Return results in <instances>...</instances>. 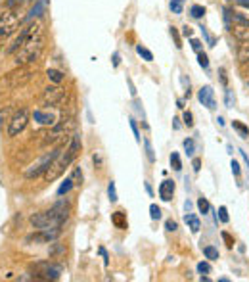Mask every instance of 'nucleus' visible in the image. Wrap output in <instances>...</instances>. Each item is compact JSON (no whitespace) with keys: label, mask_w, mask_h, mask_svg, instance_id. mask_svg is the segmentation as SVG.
<instances>
[{"label":"nucleus","mask_w":249,"mask_h":282,"mask_svg":"<svg viewBox=\"0 0 249 282\" xmlns=\"http://www.w3.org/2000/svg\"><path fill=\"white\" fill-rule=\"evenodd\" d=\"M25 43L18 48L16 52V65H27L33 64L39 60V56L43 54V48H44V29H43V23L41 22H35L31 25H27L25 29Z\"/></svg>","instance_id":"obj_1"},{"label":"nucleus","mask_w":249,"mask_h":282,"mask_svg":"<svg viewBox=\"0 0 249 282\" xmlns=\"http://www.w3.org/2000/svg\"><path fill=\"white\" fill-rule=\"evenodd\" d=\"M69 219V204L67 202H58L50 209L46 211H39L31 215V225L39 230L43 228H52V227H62L65 221Z\"/></svg>","instance_id":"obj_2"},{"label":"nucleus","mask_w":249,"mask_h":282,"mask_svg":"<svg viewBox=\"0 0 249 282\" xmlns=\"http://www.w3.org/2000/svg\"><path fill=\"white\" fill-rule=\"evenodd\" d=\"M31 272L37 280H58L62 276V267L54 261H39L31 265Z\"/></svg>","instance_id":"obj_3"},{"label":"nucleus","mask_w":249,"mask_h":282,"mask_svg":"<svg viewBox=\"0 0 249 282\" xmlns=\"http://www.w3.org/2000/svg\"><path fill=\"white\" fill-rule=\"evenodd\" d=\"M73 160H75V156L69 152V150H67V146H65V150H62V154L56 158L54 163H52V165L48 167V171L44 173V179H46L48 183L56 181V179H58V177H60V175L64 173L65 169L73 163Z\"/></svg>","instance_id":"obj_4"},{"label":"nucleus","mask_w":249,"mask_h":282,"mask_svg":"<svg viewBox=\"0 0 249 282\" xmlns=\"http://www.w3.org/2000/svg\"><path fill=\"white\" fill-rule=\"evenodd\" d=\"M64 148H65V146L62 144L60 148H56V150H52V152H48L46 156H43V158H41L39 162L33 163L31 167H29V169L25 171V177H27V179H37V177H41V175H44L46 171H48V167H50V165L54 163L56 158H58V156L62 154V150H64Z\"/></svg>","instance_id":"obj_5"},{"label":"nucleus","mask_w":249,"mask_h":282,"mask_svg":"<svg viewBox=\"0 0 249 282\" xmlns=\"http://www.w3.org/2000/svg\"><path fill=\"white\" fill-rule=\"evenodd\" d=\"M20 27V16L14 8H6L0 14V41L12 37Z\"/></svg>","instance_id":"obj_6"},{"label":"nucleus","mask_w":249,"mask_h":282,"mask_svg":"<svg viewBox=\"0 0 249 282\" xmlns=\"http://www.w3.org/2000/svg\"><path fill=\"white\" fill-rule=\"evenodd\" d=\"M73 129H75V119H73V117H67V119L58 121L54 127L50 129L48 136L44 138V144H52V142H56V140L67 138V134H69Z\"/></svg>","instance_id":"obj_7"},{"label":"nucleus","mask_w":249,"mask_h":282,"mask_svg":"<svg viewBox=\"0 0 249 282\" xmlns=\"http://www.w3.org/2000/svg\"><path fill=\"white\" fill-rule=\"evenodd\" d=\"M60 234H62V227L43 228V230H39V232L29 234V236L25 238V242H29V244H50V242H54V240L60 238Z\"/></svg>","instance_id":"obj_8"},{"label":"nucleus","mask_w":249,"mask_h":282,"mask_svg":"<svg viewBox=\"0 0 249 282\" xmlns=\"http://www.w3.org/2000/svg\"><path fill=\"white\" fill-rule=\"evenodd\" d=\"M29 123V111L25 108L18 109L14 115H12L10 123H8V136H18Z\"/></svg>","instance_id":"obj_9"},{"label":"nucleus","mask_w":249,"mask_h":282,"mask_svg":"<svg viewBox=\"0 0 249 282\" xmlns=\"http://www.w3.org/2000/svg\"><path fill=\"white\" fill-rule=\"evenodd\" d=\"M65 100V90L62 87H48L43 92V106L46 108H56Z\"/></svg>","instance_id":"obj_10"},{"label":"nucleus","mask_w":249,"mask_h":282,"mask_svg":"<svg viewBox=\"0 0 249 282\" xmlns=\"http://www.w3.org/2000/svg\"><path fill=\"white\" fill-rule=\"evenodd\" d=\"M20 69H16V71H12L6 75V85L12 88L20 87V85H25L29 79H31V69L29 67H25V65H18Z\"/></svg>","instance_id":"obj_11"},{"label":"nucleus","mask_w":249,"mask_h":282,"mask_svg":"<svg viewBox=\"0 0 249 282\" xmlns=\"http://www.w3.org/2000/svg\"><path fill=\"white\" fill-rule=\"evenodd\" d=\"M197 100L205 106L207 109H215V106H217V102H215V90L209 87H201L199 88V92H197Z\"/></svg>","instance_id":"obj_12"},{"label":"nucleus","mask_w":249,"mask_h":282,"mask_svg":"<svg viewBox=\"0 0 249 282\" xmlns=\"http://www.w3.org/2000/svg\"><path fill=\"white\" fill-rule=\"evenodd\" d=\"M33 119L37 121L39 125H44V127H54L58 123V117H56L52 111H44V109H35L33 111Z\"/></svg>","instance_id":"obj_13"},{"label":"nucleus","mask_w":249,"mask_h":282,"mask_svg":"<svg viewBox=\"0 0 249 282\" xmlns=\"http://www.w3.org/2000/svg\"><path fill=\"white\" fill-rule=\"evenodd\" d=\"M173 194H174V181H163L161 185H159V198H161L163 202H171L173 200Z\"/></svg>","instance_id":"obj_14"},{"label":"nucleus","mask_w":249,"mask_h":282,"mask_svg":"<svg viewBox=\"0 0 249 282\" xmlns=\"http://www.w3.org/2000/svg\"><path fill=\"white\" fill-rule=\"evenodd\" d=\"M67 250H65L64 244H60V242H50V257L52 259H64Z\"/></svg>","instance_id":"obj_15"},{"label":"nucleus","mask_w":249,"mask_h":282,"mask_svg":"<svg viewBox=\"0 0 249 282\" xmlns=\"http://www.w3.org/2000/svg\"><path fill=\"white\" fill-rule=\"evenodd\" d=\"M234 37L238 39L239 43H245V41H249V23H243V25H236L234 29Z\"/></svg>","instance_id":"obj_16"},{"label":"nucleus","mask_w":249,"mask_h":282,"mask_svg":"<svg viewBox=\"0 0 249 282\" xmlns=\"http://www.w3.org/2000/svg\"><path fill=\"white\" fill-rule=\"evenodd\" d=\"M44 10H46V0H39L35 6L31 8V12H29V16L25 18L27 22H31V20H35V18H39V16H43Z\"/></svg>","instance_id":"obj_17"},{"label":"nucleus","mask_w":249,"mask_h":282,"mask_svg":"<svg viewBox=\"0 0 249 282\" xmlns=\"http://www.w3.org/2000/svg\"><path fill=\"white\" fill-rule=\"evenodd\" d=\"M236 54H238L239 64H249V41L239 44L238 50H236Z\"/></svg>","instance_id":"obj_18"},{"label":"nucleus","mask_w":249,"mask_h":282,"mask_svg":"<svg viewBox=\"0 0 249 282\" xmlns=\"http://www.w3.org/2000/svg\"><path fill=\"white\" fill-rule=\"evenodd\" d=\"M184 221H186V225H188V228H190L194 234H195V232H199L201 223H199V219L195 217L194 213H190V211H188V213H186V217H184Z\"/></svg>","instance_id":"obj_19"},{"label":"nucleus","mask_w":249,"mask_h":282,"mask_svg":"<svg viewBox=\"0 0 249 282\" xmlns=\"http://www.w3.org/2000/svg\"><path fill=\"white\" fill-rule=\"evenodd\" d=\"M111 223L117 228H127V215L123 211H115L111 213Z\"/></svg>","instance_id":"obj_20"},{"label":"nucleus","mask_w":249,"mask_h":282,"mask_svg":"<svg viewBox=\"0 0 249 282\" xmlns=\"http://www.w3.org/2000/svg\"><path fill=\"white\" fill-rule=\"evenodd\" d=\"M46 77H48L52 83H56V85H60V83L64 81V73L58 71V69H48V71H46Z\"/></svg>","instance_id":"obj_21"},{"label":"nucleus","mask_w":249,"mask_h":282,"mask_svg":"<svg viewBox=\"0 0 249 282\" xmlns=\"http://www.w3.org/2000/svg\"><path fill=\"white\" fill-rule=\"evenodd\" d=\"M73 186H75V183H73V179H71V177H69V179H65L64 183L60 185V188H58V196L67 194V192H69V190H71Z\"/></svg>","instance_id":"obj_22"},{"label":"nucleus","mask_w":249,"mask_h":282,"mask_svg":"<svg viewBox=\"0 0 249 282\" xmlns=\"http://www.w3.org/2000/svg\"><path fill=\"white\" fill-rule=\"evenodd\" d=\"M232 127L238 130L241 138H247V136H249V129L245 127V125H243V123H239V121H232Z\"/></svg>","instance_id":"obj_23"},{"label":"nucleus","mask_w":249,"mask_h":282,"mask_svg":"<svg viewBox=\"0 0 249 282\" xmlns=\"http://www.w3.org/2000/svg\"><path fill=\"white\" fill-rule=\"evenodd\" d=\"M190 14H192V18H195V20H201V18L205 16V8L199 6V4H194V6L190 8Z\"/></svg>","instance_id":"obj_24"},{"label":"nucleus","mask_w":249,"mask_h":282,"mask_svg":"<svg viewBox=\"0 0 249 282\" xmlns=\"http://www.w3.org/2000/svg\"><path fill=\"white\" fill-rule=\"evenodd\" d=\"M12 115V109L10 108H4L0 109V129H4V123H10Z\"/></svg>","instance_id":"obj_25"},{"label":"nucleus","mask_w":249,"mask_h":282,"mask_svg":"<svg viewBox=\"0 0 249 282\" xmlns=\"http://www.w3.org/2000/svg\"><path fill=\"white\" fill-rule=\"evenodd\" d=\"M136 52H138V56H142L146 62H153V54L150 52V50H148V48H144L142 44H138V46H136Z\"/></svg>","instance_id":"obj_26"},{"label":"nucleus","mask_w":249,"mask_h":282,"mask_svg":"<svg viewBox=\"0 0 249 282\" xmlns=\"http://www.w3.org/2000/svg\"><path fill=\"white\" fill-rule=\"evenodd\" d=\"M144 150H146V158H148V162H150V163L155 162V154H153L152 142H150V140H144Z\"/></svg>","instance_id":"obj_27"},{"label":"nucleus","mask_w":249,"mask_h":282,"mask_svg":"<svg viewBox=\"0 0 249 282\" xmlns=\"http://www.w3.org/2000/svg\"><path fill=\"white\" fill-rule=\"evenodd\" d=\"M203 253H205L207 259H211V261L218 259V250L213 248V246H205V248H203Z\"/></svg>","instance_id":"obj_28"},{"label":"nucleus","mask_w":249,"mask_h":282,"mask_svg":"<svg viewBox=\"0 0 249 282\" xmlns=\"http://www.w3.org/2000/svg\"><path fill=\"white\" fill-rule=\"evenodd\" d=\"M171 167H173L174 171H180L182 169V163H180V156L176 152L171 154Z\"/></svg>","instance_id":"obj_29"},{"label":"nucleus","mask_w":249,"mask_h":282,"mask_svg":"<svg viewBox=\"0 0 249 282\" xmlns=\"http://www.w3.org/2000/svg\"><path fill=\"white\" fill-rule=\"evenodd\" d=\"M71 179H73L75 186H81L83 185V171H81L79 167H75V169H73V173H71Z\"/></svg>","instance_id":"obj_30"},{"label":"nucleus","mask_w":249,"mask_h":282,"mask_svg":"<svg viewBox=\"0 0 249 282\" xmlns=\"http://www.w3.org/2000/svg\"><path fill=\"white\" fill-rule=\"evenodd\" d=\"M197 207H199V211H201L203 215H207V213L211 211V206H209V202H207L205 198H199V200H197Z\"/></svg>","instance_id":"obj_31"},{"label":"nucleus","mask_w":249,"mask_h":282,"mask_svg":"<svg viewBox=\"0 0 249 282\" xmlns=\"http://www.w3.org/2000/svg\"><path fill=\"white\" fill-rule=\"evenodd\" d=\"M108 196L111 202H117V190H115V183H113V181L108 185Z\"/></svg>","instance_id":"obj_32"},{"label":"nucleus","mask_w":249,"mask_h":282,"mask_svg":"<svg viewBox=\"0 0 249 282\" xmlns=\"http://www.w3.org/2000/svg\"><path fill=\"white\" fill-rule=\"evenodd\" d=\"M171 37H173V41H174V46H176V48H182V41H180V35L176 31V27H171Z\"/></svg>","instance_id":"obj_33"},{"label":"nucleus","mask_w":249,"mask_h":282,"mask_svg":"<svg viewBox=\"0 0 249 282\" xmlns=\"http://www.w3.org/2000/svg\"><path fill=\"white\" fill-rule=\"evenodd\" d=\"M169 6H171V10L174 14H182V0H171Z\"/></svg>","instance_id":"obj_34"},{"label":"nucleus","mask_w":249,"mask_h":282,"mask_svg":"<svg viewBox=\"0 0 249 282\" xmlns=\"http://www.w3.org/2000/svg\"><path fill=\"white\" fill-rule=\"evenodd\" d=\"M234 102H236V98L232 94V90H226V94H224V104H226V108H234Z\"/></svg>","instance_id":"obj_35"},{"label":"nucleus","mask_w":249,"mask_h":282,"mask_svg":"<svg viewBox=\"0 0 249 282\" xmlns=\"http://www.w3.org/2000/svg\"><path fill=\"white\" fill-rule=\"evenodd\" d=\"M150 217H152L153 221H157V219L161 217V209L155 206V204H152V206H150Z\"/></svg>","instance_id":"obj_36"},{"label":"nucleus","mask_w":249,"mask_h":282,"mask_svg":"<svg viewBox=\"0 0 249 282\" xmlns=\"http://www.w3.org/2000/svg\"><path fill=\"white\" fill-rule=\"evenodd\" d=\"M197 62H199V65H201L203 69L209 67V58H207L205 52H199V54H197Z\"/></svg>","instance_id":"obj_37"},{"label":"nucleus","mask_w":249,"mask_h":282,"mask_svg":"<svg viewBox=\"0 0 249 282\" xmlns=\"http://www.w3.org/2000/svg\"><path fill=\"white\" fill-rule=\"evenodd\" d=\"M194 140H192V138H186L184 140V150H186V154H188V156H192V154H194Z\"/></svg>","instance_id":"obj_38"},{"label":"nucleus","mask_w":249,"mask_h":282,"mask_svg":"<svg viewBox=\"0 0 249 282\" xmlns=\"http://www.w3.org/2000/svg\"><path fill=\"white\" fill-rule=\"evenodd\" d=\"M130 129H132V134H134L136 142H140V130H138V125H136L134 119H130Z\"/></svg>","instance_id":"obj_39"},{"label":"nucleus","mask_w":249,"mask_h":282,"mask_svg":"<svg viewBox=\"0 0 249 282\" xmlns=\"http://www.w3.org/2000/svg\"><path fill=\"white\" fill-rule=\"evenodd\" d=\"M197 271L201 272V274H203V272H205V274H209V272H211V265H209V263H205V261H201V263H197Z\"/></svg>","instance_id":"obj_40"},{"label":"nucleus","mask_w":249,"mask_h":282,"mask_svg":"<svg viewBox=\"0 0 249 282\" xmlns=\"http://www.w3.org/2000/svg\"><path fill=\"white\" fill-rule=\"evenodd\" d=\"M184 125L186 127H194V115H192V111H184Z\"/></svg>","instance_id":"obj_41"},{"label":"nucleus","mask_w":249,"mask_h":282,"mask_svg":"<svg viewBox=\"0 0 249 282\" xmlns=\"http://www.w3.org/2000/svg\"><path fill=\"white\" fill-rule=\"evenodd\" d=\"M218 219H220L222 223H228V209L224 206L218 207Z\"/></svg>","instance_id":"obj_42"},{"label":"nucleus","mask_w":249,"mask_h":282,"mask_svg":"<svg viewBox=\"0 0 249 282\" xmlns=\"http://www.w3.org/2000/svg\"><path fill=\"white\" fill-rule=\"evenodd\" d=\"M165 228H167L169 232H174V230L178 228V225H176V221H173V219H167V221H165Z\"/></svg>","instance_id":"obj_43"},{"label":"nucleus","mask_w":249,"mask_h":282,"mask_svg":"<svg viewBox=\"0 0 249 282\" xmlns=\"http://www.w3.org/2000/svg\"><path fill=\"white\" fill-rule=\"evenodd\" d=\"M222 240L226 242V246H228V248H234V238H232V236H230L228 232H222Z\"/></svg>","instance_id":"obj_44"},{"label":"nucleus","mask_w":249,"mask_h":282,"mask_svg":"<svg viewBox=\"0 0 249 282\" xmlns=\"http://www.w3.org/2000/svg\"><path fill=\"white\" fill-rule=\"evenodd\" d=\"M199 29H201V33H203V37L207 39V43H209V46H213V44H215V39H213V37H211V35L207 33L205 27H199Z\"/></svg>","instance_id":"obj_45"},{"label":"nucleus","mask_w":249,"mask_h":282,"mask_svg":"<svg viewBox=\"0 0 249 282\" xmlns=\"http://www.w3.org/2000/svg\"><path fill=\"white\" fill-rule=\"evenodd\" d=\"M230 167H232V173L236 175V177H238V175L241 173V171H239V163L236 162V160H234V162L230 163Z\"/></svg>","instance_id":"obj_46"},{"label":"nucleus","mask_w":249,"mask_h":282,"mask_svg":"<svg viewBox=\"0 0 249 282\" xmlns=\"http://www.w3.org/2000/svg\"><path fill=\"white\" fill-rule=\"evenodd\" d=\"M192 48H194L195 52L199 54V52H201V43H199L197 39H192Z\"/></svg>","instance_id":"obj_47"},{"label":"nucleus","mask_w":249,"mask_h":282,"mask_svg":"<svg viewBox=\"0 0 249 282\" xmlns=\"http://www.w3.org/2000/svg\"><path fill=\"white\" fill-rule=\"evenodd\" d=\"M218 75H220V81H222V85H226L228 79H226V71H224V67H220V69H218Z\"/></svg>","instance_id":"obj_48"},{"label":"nucleus","mask_w":249,"mask_h":282,"mask_svg":"<svg viewBox=\"0 0 249 282\" xmlns=\"http://www.w3.org/2000/svg\"><path fill=\"white\" fill-rule=\"evenodd\" d=\"M182 35H184V37H190V39H192V35H194V33H192V27H188V25H184V27H182Z\"/></svg>","instance_id":"obj_49"},{"label":"nucleus","mask_w":249,"mask_h":282,"mask_svg":"<svg viewBox=\"0 0 249 282\" xmlns=\"http://www.w3.org/2000/svg\"><path fill=\"white\" fill-rule=\"evenodd\" d=\"M192 165H194L195 173H199V169H201V160H197V158H195L194 162H192Z\"/></svg>","instance_id":"obj_50"},{"label":"nucleus","mask_w":249,"mask_h":282,"mask_svg":"<svg viewBox=\"0 0 249 282\" xmlns=\"http://www.w3.org/2000/svg\"><path fill=\"white\" fill-rule=\"evenodd\" d=\"M238 6H243V8H249V0H234Z\"/></svg>","instance_id":"obj_51"},{"label":"nucleus","mask_w":249,"mask_h":282,"mask_svg":"<svg viewBox=\"0 0 249 282\" xmlns=\"http://www.w3.org/2000/svg\"><path fill=\"white\" fill-rule=\"evenodd\" d=\"M113 65H115V67L119 65V54H113Z\"/></svg>","instance_id":"obj_52"},{"label":"nucleus","mask_w":249,"mask_h":282,"mask_svg":"<svg viewBox=\"0 0 249 282\" xmlns=\"http://www.w3.org/2000/svg\"><path fill=\"white\" fill-rule=\"evenodd\" d=\"M146 190H148V194H150V196H152V194H153V190H152V186H150V185H148V183H146Z\"/></svg>","instance_id":"obj_53"},{"label":"nucleus","mask_w":249,"mask_h":282,"mask_svg":"<svg viewBox=\"0 0 249 282\" xmlns=\"http://www.w3.org/2000/svg\"><path fill=\"white\" fill-rule=\"evenodd\" d=\"M184 207H186V213H188V211H190V209H192V204H190V202H186V204H184Z\"/></svg>","instance_id":"obj_54"}]
</instances>
